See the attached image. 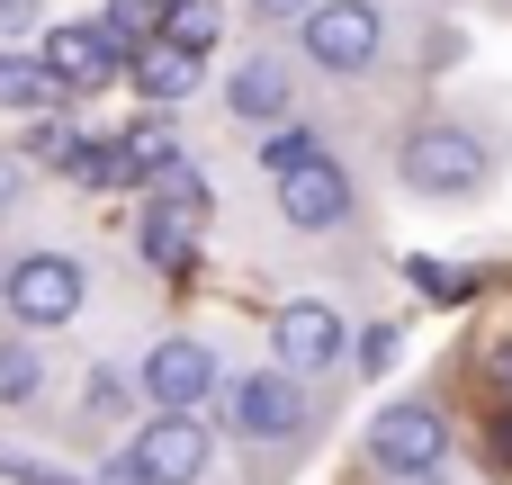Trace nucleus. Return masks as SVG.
Listing matches in <instances>:
<instances>
[{
    "label": "nucleus",
    "mask_w": 512,
    "mask_h": 485,
    "mask_svg": "<svg viewBox=\"0 0 512 485\" xmlns=\"http://www.w3.org/2000/svg\"><path fill=\"white\" fill-rule=\"evenodd\" d=\"M396 180H405V198L459 207V198H477L495 180V144L477 126H459V117H414L396 135Z\"/></svg>",
    "instance_id": "obj_1"
},
{
    "label": "nucleus",
    "mask_w": 512,
    "mask_h": 485,
    "mask_svg": "<svg viewBox=\"0 0 512 485\" xmlns=\"http://www.w3.org/2000/svg\"><path fill=\"white\" fill-rule=\"evenodd\" d=\"M297 63L324 81H360L387 63V9L378 0H315L297 18Z\"/></svg>",
    "instance_id": "obj_2"
},
{
    "label": "nucleus",
    "mask_w": 512,
    "mask_h": 485,
    "mask_svg": "<svg viewBox=\"0 0 512 485\" xmlns=\"http://www.w3.org/2000/svg\"><path fill=\"white\" fill-rule=\"evenodd\" d=\"M0 306H9V324L54 333V324H72V315L90 306V261H81V252H54V243H36V252L0 261Z\"/></svg>",
    "instance_id": "obj_3"
},
{
    "label": "nucleus",
    "mask_w": 512,
    "mask_h": 485,
    "mask_svg": "<svg viewBox=\"0 0 512 485\" xmlns=\"http://www.w3.org/2000/svg\"><path fill=\"white\" fill-rule=\"evenodd\" d=\"M360 459H369L378 477H396V485H441V459H450V414H441V396L387 405V414L369 423Z\"/></svg>",
    "instance_id": "obj_4"
},
{
    "label": "nucleus",
    "mask_w": 512,
    "mask_h": 485,
    "mask_svg": "<svg viewBox=\"0 0 512 485\" xmlns=\"http://www.w3.org/2000/svg\"><path fill=\"white\" fill-rule=\"evenodd\" d=\"M315 423V396L297 369H252V378H225V432L252 441V450H297Z\"/></svg>",
    "instance_id": "obj_5"
},
{
    "label": "nucleus",
    "mask_w": 512,
    "mask_h": 485,
    "mask_svg": "<svg viewBox=\"0 0 512 485\" xmlns=\"http://www.w3.org/2000/svg\"><path fill=\"white\" fill-rule=\"evenodd\" d=\"M216 387H225V369H216V351H207L198 333H162V342L135 360V396H144L153 414H180V405L198 414Z\"/></svg>",
    "instance_id": "obj_6"
},
{
    "label": "nucleus",
    "mask_w": 512,
    "mask_h": 485,
    "mask_svg": "<svg viewBox=\"0 0 512 485\" xmlns=\"http://www.w3.org/2000/svg\"><path fill=\"white\" fill-rule=\"evenodd\" d=\"M279 216L297 234H342L360 216V180L333 162V153H306L297 171H279Z\"/></svg>",
    "instance_id": "obj_7"
},
{
    "label": "nucleus",
    "mask_w": 512,
    "mask_h": 485,
    "mask_svg": "<svg viewBox=\"0 0 512 485\" xmlns=\"http://www.w3.org/2000/svg\"><path fill=\"white\" fill-rule=\"evenodd\" d=\"M270 351H279V369H297V378L315 387V378H333V369L351 360V324H342L324 297H297V306H279Z\"/></svg>",
    "instance_id": "obj_8"
},
{
    "label": "nucleus",
    "mask_w": 512,
    "mask_h": 485,
    "mask_svg": "<svg viewBox=\"0 0 512 485\" xmlns=\"http://www.w3.org/2000/svg\"><path fill=\"white\" fill-rule=\"evenodd\" d=\"M45 72H54L63 99H90V90H108V81L126 72V45H117L99 18H81V27H45Z\"/></svg>",
    "instance_id": "obj_9"
},
{
    "label": "nucleus",
    "mask_w": 512,
    "mask_h": 485,
    "mask_svg": "<svg viewBox=\"0 0 512 485\" xmlns=\"http://www.w3.org/2000/svg\"><path fill=\"white\" fill-rule=\"evenodd\" d=\"M126 450L144 459V477H153V485H198V477H207V459H216V441H207V423H198L189 405H180V414H153Z\"/></svg>",
    "instance_id": "obj_10"
},
{
    "label": "nucleus",
    "mask_w": 512,
    "mask_h": 485,
    "mask_svg": "<svg viewBox=\"0 0 512 485\" xmlns=\"http://www.w3.org/2000/svg\"><path fill=\"white\" fill-rule=\"evenodd\" d=\"M297 108V54H243L225 72V117L234 126H279Z\"/></svg>",
    "instance_id": "obj_11"
},
{
    "label": "nucleus",
    "mask_w": 512,
    "mask_h": 485,
    "mask_svg": "<svg viewBox=\"0 0 512 485\" xmlns=\"http://www.w3.org/2000/svg\"><path fill=\"white\" fill-rule=\"evenodd\" d=\"M198 225H207V216H189L171 189H153L144 216H135V252H144L162 279H189V270H198Z\"/></svg>",
    "instance_id": "obj_12"
},
{
    "label": "nucleus",
    "mask_w": 512,
    "mask_h": 485,
    "mask_svg": "<svg viewBox=\"0 0 512 485\" xmlns=\"http://www.w3.org/2000/svg\"><path fill=\"white\" fill-rule=\"evenodd\" d=\"M126 81L144 90V108H180V99L207 81V54H189V45H171V36H144V45H126Z\"/></svg>",
    "instance_id": "obj_13"
},
{
    "label": "nucleus",
    "mask_w": 512,
    "mask_h": 485,
    "mask_svg": "<svg viewBox=\"0 0 512 485\" xmlns=\"http://www.w3.org/2000/svg\"><path fill=\"white\" fill-rule=\"evenodd\" d=\"M117 153H126V171H144V180H162L171 162H180V135H171V108H144L126 135H117Z\"/></svg>",
    "instance_id": "obj_14"
},
{
    "label": "nucleus",
    "mask_w": 512,
    "mask_h": 485,
    "mask_svg": "<svg viewBox=\"0 0 512 485\" xmlns=\"http://www.w3.org/2000/svg\"><path fill=\"white\" fill-rule=\"evenodd\" d=\"M36 396H45V360H36V342L0 333V414H27Z\"/></svg>",
    "instance_id": "obj_15"
},
{
    "label": "nucleus",
    "mask_w": 512,
    "mask_h": 485,
    "mask_svg": "<svg viewBox=\"0 0 512 485\" xmlns=\"http://www.w3.org/2000/svg\"><path fill=\"white\" fill-rule=\"evenodd\" d=\"M153 36H171V45H189V54H207V45L225 36V9H216V0H171Z\"/></svg>",
    "instance_id": "obj_16"
},
{
    "label": "nucleus",
    "mask_w": 512,
    "mask_h": 485,
    "mask_svg": "<svg viewBox=\"0 0 512 485\" xmlns=\"http://www.w3.org/2000/svg\"><path fill=\"white\" fill-rule=\"evenodd\" d=\"M36 99H54V72H45V54H0V108H36Z\"/></svg>",
    "instance_id": "obj_17"
},
{
    "label": "nucleus",
    "mask_w": 512,
    "mask_h": 485,
    "mask_svg": "<svg viewBox=\"0 0 512 485\" xmlns=\"http://www.w3.org/2000/svg\"><path fill=\"white\" fill-rule=\"evenodd\" d=\"M306 153H324V135H315L306 117H279V126L261 135V171H270V180H279V171H297Z\"/></svg>",
    "instance_id": "obj_18"
},
{
    "label": "nucleus",
    "mask_w": 512,
    "mask_h": 485,
    "mask_svg": "<svg viewBox=\"0 0 512 485\" xmlns=\"http://www.w3.org/2000/svg\"><path fill=\"white\" fill-rule=\"evenodd\" d=\"M63 171H72V189H117V180H135L117 144H72V153H63Z\"/></svg>",
    "instance_id": "obj_19"
},
{
    "label": "nucleus",
    "mask_w": 512,
    "mask_h": 485,
    "mask_svg": "<svg viewBox=\"0 0 512 485\" xmlns=\"http://www.w3.org/2000/svg\"><path fill=\"white\" fill-rule=\"evenodd\" d=\"M126 414H135V387L117 369H90L81 378V423H126Z\"/></svg>",
    "instance_id": "obj_20"
},
{
    "label": "nucleus",
    "mask_w": 512,
    "mask_h": 485,
    "mask_svg": "<svg viewBox=\"0 0 512 485\" xmlns=\"http://www.w3.org/2000/svg\"><path fill=\"white\" fill-rule=\"evenodd\" d=\"M414 288H423L432 306H468V297H477V270H459V261H414Z\"/></svg>",
    "instance_id": "obj_21"
},
{
    "label": "nucleus",
    "mask_w": 512,
    "mask_h": 485,
    "mask_svg": "<svg viewBox=\"0 0 512 485\" xmlns=\"http://www.w3.org/2000/svg\"><path fill=\"white\" fill-rule=\"evenodd\" d=\"M396 342H405L396 324H369V333H351V369H360V378H378V369L396 360Z\"/></svg>",
    "instance_id": "obj_22"
},
{
    "label": "nucleus",
    "mask_w": 512,
    "mask_h": 485,
    "mask_svg": "<svg viewBox=\"0 0 512 485\" xmlns=\"http://www.w3.org/2000/svg\"><path fill=\"white\" fill-rule=\"evenodd\" d=\"M72 144H81V126H72V117H36V126H27V153H36V162H63Z\"/></svg>",
    "instance_id": "obj_23"
},
{
    "label": "nucleus",
    "mask_w": 512,
    "mask_h": 485,
    "mask_svg": "<svg viewBox=\"0 0 512 485\" xmlns=\"http://www.w3.org/2000/svg\"><path fill=\"white\" fill-rule=\"evenodd\" d=\"M0 477L9 485H81V477H63L54 459H27V450H0Z\"/></svg>",
    "instance_id": "obj_24"
},
{
    "label": "nucleus",
    "mask_w": 512,
    "mask_h": 485,
    "mask_svg": "<svg viewBox=\"0 0 512 485\" xmlns=\"http://www.w3.org/2000/svg\"><path fill=\"white\" fill-rule=\"evenodd\" d=\"M99 27H108V36L126 45V36H144V27H162V0H117V9H108Z\"/></svg>",
    "instance_id": "obj_25"
},
{
    "label": "nucleus",
    "mask_w": 512,
    "mask_h": 485,
    "mask_svg": "<svg viewBox=\"0 0 512 485\" xmlns=\"http://www.w3.org/2000/svg\"><path fill=\"white\" fill-rule=\"evenodd\" d=\"M36 18H45V0H0V45H18Z\"/></svg>",
    "instance_id": "obj_26"
},
{
    "label": "nucleus",
    "mask_w": 512,
    "mask_h": 485,
    "mask_svg": "<svg viewBox=\"0 0 512 485\" xmlns=\"http://www.w3.org/2000/svg\"><path fill=\"white\" fill-rule=\"evenodd\" d=\"M450 63H459V27H432L423 36V72H450Z\"/></svg>",
    "instance_id": "obj_27"
},
{
    "label": "nucleus",
    "mask_w": 512,
    "mask_h": 485,
    "mask_svg": "<svg viewBox=\"0 0 512 485\" xmlns=\"http://www.w3.org/2000/svg\"><path fill=\"white\" fill-rule=\"evenodd\" d=\"M243 9H252V18H261V27H297V18H306V9H315V0H243Z\"/></svg>",
    "instance_id": "obj_28"
},
{
    "label": "nucleus",
    "mask_w": 512,
    "mask_h": 485,
    "mask_svg": "<svg viewBox=\"0 0 512 485\" xmlns=\"http://www.w3.org/2000/svg\"><path fill=\"white\" fill-rule=\"evenodd\" d=\"M90 485H153V477H144V459H135V450H117V459H108Z\"/></svg>",
    "instance_id": "obj_29"
},
{
    "label": "nucleus",
    "mask_w": 512,
    "mask_h": 485,
    "mask_svg": "<svg viewBox=\"0 0 512 485\" xmlns=\"http://www.w3.org/2000/svg\"><path fill=\"white\" fill-rule=\"evenodd\" d=\"M18 198H27V162H9V153H0V216H9Z\"/></svg>",
    "instance_id": "obj_30"
},
{
    "label": "nucleus",
    "mask_w": 512,
    "mask_h": 485,
    "mask_svg": "<svg viewBox=\"0 0 512 485\" xmlns=\"http://www.w3.org/2000/svg\"><path fill=\"white\" fill-rule=\"evenodd\" d=\"M495 459H512V405L495 414Z\"/></svg>",
    "instance_id": "obj_31"
},
{
    "label": "nucleus",
    "mask_w": 512,
    "mask_h": 485,
    "mask_svg": "<svg viewBox=\"0 0 512 485\" xmlns=\"http://www.w3.org/2000/svg\"><path fill=\"white\" fill-rule=\"evenodd\" d=\"M495 378H504V387H512V333H504V342H495Z\"/></svg>",
    "instance_id": "obj_32"
}]
</instances>
